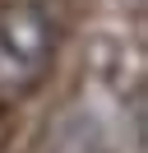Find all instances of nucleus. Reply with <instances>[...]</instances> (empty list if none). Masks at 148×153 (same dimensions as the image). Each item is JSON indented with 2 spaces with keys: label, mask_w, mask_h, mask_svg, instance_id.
I'll use <instances>...</instances> for the list:
<instances>
[{
  "label": "nucleus",
  "mask_w": 148,
  "mask_h": 153,
  "mask_svg": "<svg viewBox=\"0 0 148 153\" xmlns=\"http://www.w3.org/2000/svg\"><path fill=\"white\" fill-rule=\"evenodd\" d=\"M56 51V28L37 5H9L0 10V88L23 93L46 74Z\"/></svg>",
  "instance_id": "f257e3e1"
}]
</instances>
